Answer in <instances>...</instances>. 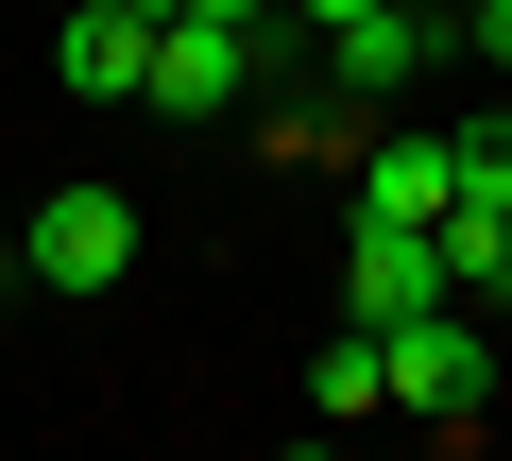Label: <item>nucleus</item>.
I'll use <instances>...</instances> for the list:
<instances>
[{
  "label": "nucleus",
  "instance_id": "13",
  "mask_svg": "<svg viewBox=\"0 0 512 461\" xmlns=\"http://www.w3.org/2000/svg\"><path fill=\"white\" fill-rule=\"evenodd\" d=\"M495 222H512V205H495Z\"/></svg>",
  "mask_w": 512,
  "mask_h": 461
},
{
  "label": "nucleus",
  "instance_id": "3",
  "mask_svg": "<svg viewBox=\"0 0 512 461\" xmlns=\"http://www.w3.org/2000/svg\"><path fill=\"white\" fill-rule=\"evenodd\" d=\"M359 325H410V308H461V274H444V222H376L359 205Z\"/></svg>",
  "mask_w": 512,
  "mask_h": 461
},
{
  "label": "nucleus",
  "instance_id": "6",
  "mask_svg": "<svg viewBox=\"0 0 512 461\" xmlns=\"http://www.w3.org/2000/svg\"><path fill=\"white\" fill-rule=\"evenodd\" d=\"M325 52H342V103H393V86H410V69H427V52H444V35H427V18H410V0H376V18H342V35H325Z\"/></svg>",
  "mask_w": 512,
  "mask_h": 461
},
{
  "label": "nucleus",
  "instance_id": "5",
  "mask_svg": "<svg viewBox=\"0 0 512 461\" xmlns=\"http://www.w3.org/2000/svg\"><path fill=\"white\" fill-rule=\"evenodd\" d=\"M52 69H69L86 103H137V86H154V0H86V18L52 35Z\"/></svg>",
  "mask_w": 512,
  "mask_h": 461
},
{
  "label": "nucleus",
  "instance_id": "9",
  "mask_svg": "<svg viewBox=\"0 0 512 461\" xmlns=\"http://www.w3.org/2000/svg\"><path fill=\"white\" fill-rule=\"evenodd\" d=\"M461 205H512V120H478V137H461Z\"/></svg>",
  "mask_w": 512,
  "mask_h": 461
},
{
  "label": "nucleus",
  "instance_id": "11",
  "mask_svg": "<svg viewBox=\"0 0 512 461\" xmlns=\"http://www.w3.org/2000/svg\"><path fill=\"white\" fill-rule=\"evenodd\" d=\"M154 18H239V35H256V0H154Z\"/></svg>",
  "mask_w": 512,
  "mask_h": 461
},
{
  "label": "nucleus",
  "instance_id": "12",
  "mask_svg": "<svg viewBox=\"0 0 512 461\" xmlns=\"http://www.w3.org/2000/svg\"><path fill=\"white\" fill-rule=\"evenodd\" d=\"M308 18H325V35H342V18H376V0H308Z\"/></svg>",
  "mask_w": 512,
  "mask_h": 461
},
{
  "label": "nucleus",
  "instance_id": "1",
  "mask_svg": "<svg viewBox=\"0 0 512 461\" xmlns=\"http://www.w3.org/2000/svg\"><path fill=\"white\" fill-rule=\"evenodd\" d=\"M376 359H393V410H427V427H478V393H495V342H478L461 308L376 325Z\"/></svg>",
  "mask_w": 512,
  "mask_h": 461
},
{
  "label": "nucleus",
  "instance_id": "4",
  "mask_svg": "<svg viewBox=\"0 0 512 461\" xmlns=\"http://www.w3.org/2000/svg\"><path fill=\"white\" fill-rule=\"evenodd\" d=\"M239 52H256L239 18H154V86H137V103H171V120H222V103H239Z\"/></svg>",
  "mask_w": 512,
  "mask_h": 461
},
{
  "label": "nucleus",
  "instance_id": "2",
  "mask_svg": "<svg viewBox=\"0 0 512 461\" xmlns=\"http://www.w3.org/2000/svg\"><path fill=\"white\" fill-rule=\"evenodd\" d=\"M18 274H35V291H103V274H137V205H120V188H52V205L18 222Z\"/></svg>",
  "mask_w": 512,
  "mask_h": 461
},
{
  "label": "nucleus",
  "instance_id": "7",
  "mask_svg": "<svg viewBox=\"0 0 512 461\" xmlns=\"http://www.w3.org/2000/svg\"><path fill=\"white\" fill-rule=\"evenodd\" d=\"M359 154H376V188H359L376 222H444L461 205V137H359Z\"/></svg>",
  "mask_w": 512,
  "mask_h": 461
},
{
  "label": "nucleus",
  "instance_id": "10",
  "mask_svg": "<svg viewBox=\"0 0 512 461\" xmlns=\"http://www.w3.org/2000/svg\"><path fill=\"white\" fill-rule=\"evenodd\" d=\"M461 35H478V52H495V69H512V0H478V18H461Z\"/></svg>",
  "mask_w": 512,
  "mask_h": 461
},
{
  "label": "nucleus",
  "instance_id": "8",
  "mask_svg": "<svg viewBox=\"0 0 512 461\" xmlns=\"http://www.w3.org/2000/svg\"><path fill=\"white\" fill-rule=\"evenodd\" d=\"M308 410H325V427H376V410H393V359H376V325H342V342L308 359Z\"/></svg>",
  "mask_w": 512,
  "mask_h": 461
}]
</instances>
